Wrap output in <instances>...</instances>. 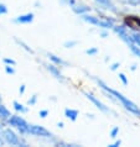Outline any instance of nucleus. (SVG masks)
<instances>
[{
    "label": "nucleus",
    "mask_w": 140,
    "mask_h": 147,
    "mask_svg": "<svg viewBox=\"0 0 140 147\" xmlns=\"http://www.w3.org/2000/svg\"><path fill=\"white\" fill-rule=\"evenodd\" d=\"M98 84H99L103 89H105L107 92L112 93L113 95L117 96L118 99L120 100L123 104H124V107H125L128 110H129V111H131V113H134V114H138V115H140V109H139V108H138V107H137V105H135L134 103H131V101H130L129 99H126V98H125L124 95H122V94H120V93H118L117 90H113V89H110L109 87H107V85H105L104 83H103L102 80H98Z\"/></svg>",
    "instance_id": "f257e3e1"
},
{
    "label": "nucleus",
    "mask_w": 140,
    "mask_h": 147,
    "mask_svg": "<svg viewBox=\"0 0 140 147\" xmlns=\"http://www.w3.org/2000/svg\"><path fill=\"white\" fill-rule=\"evenodd\" d=\"M9 124L13 125V126H16L21 132H27L29 131V125L26 124V121L21 119L20 116H11L9 119Z\"/></svg>",
    "instance_id": "f03ea898"
},
{
    "label": "nucleus",
    "mask_w": 140,
    "mask_h": 147,
    "mask_svg": "<svg viewBox=\"0 0 140 147\" xmlns=\"http://www.w3.org/2000/svg\"><path fill=\"white\" fill-rule=\"evenodd\" d=\"M83 19L86 20V21L93 24V25H98V26H102V27H105V28L113 26V24L110 22V21H99L98 19L93 18V16H87V15H86V16H83Z\"/></svg>",
    "instance_id": "7ed1b4c3"
},
{
    "label": "nucleus",
    "mask_w": 140,
    "mask_h": 147,
    "mask_svg": "<svg viewBox=\"0 0 140 147\" xmlns=\"http://www.w3.org/2000/svg\"><path fill=\"white\" fill-rule=\"evenodd\" d=\"M27 132L37 135V136H51V134L48 132L47 130H45L43 127L37 126V125H30V126H29V131Z\"/></svg>",
    "instance_id": "20e7f679"
},
{
    "label": "nucleus",
    "mask_w": 140,
    "mask_h": 147,
    "mask_svg": "<svg viewBox=\"0 0 140 147\" xmlns=\"http://www.w3.org/2000/svg\"><path fill=\"white\" fill-rule=\"evenodd\" d=\"M4 137H5V140L9 142L10 145H19L20 144L18 136H16L11 130H5V131H4Z\"/></svg>",
    "instance_id": "39448f33"
},
{
    "label": "nucleus",
    "mask_w": 140,
    "mask_h": 147,
    "mask_svg": "<svg viewBox=\"0 0 140 147\" xmlns=\"http://www.w3.org/2000/svg\"><path fill=\"white\" fill-rule=\"evenodd\" d=\"M126 25H129L131 28H138L140 27V20L137 19V18H133V16H130V18H128L125 20Z\"/></svg>",
    "instance_id": "423d86ee"
},
{
    "label": "nucleus",
    "mask_w": 140,
    "mask_h": 147,
    "mask_svg": "<svg viewBox=\"0 0 140 147\" xmlns=\"http://www.w3.org/2000/svg\"><path fill=\"white\" fill-rule=\"evenodd\" d=\"M86 96H87L88 99H89L90 101H92V103L96 104V105H97V108H99L101 110H103V111H108V109H107V108L104 107V105H103V104L101 103V101H98V100H97V99H96V98H94L93 95H90V94L86 93Z\"/></svg>",
    "instance_id": "0eeeda50"
},
{
    "label": "nucleus",
    "mask_w": 140,
    "mask_h": 147,
    "mask_svg": "<svg viewBox=\"0 0 140 147\" xmlns=\"http://www.w3.org/2000/svg\"><path fill=\"white\" fill-rule=\"evenodd\" d=\"M32 19H34V15H32V14H27V15H24V16H19L16 21L25 24V22H31Z\"/></svg>",
    "instance_id": "6e6552de"
},
{
    "label": "nucleus",
    "mask_w": 140,
    "mask_h": 147,
    "mask_svg": "<svg viewBox=\"0 0 140 147\" xmlns=\"http://www.w3.org/2000/svg\"><path fill=\"white\" fill-rule=\"evenodd\" d=\"M77 115H78V111H77V110H71V109H67V110H66V116L69 117L71 120H76Z\"/></svg>",
    "instance_id": "1a4fd4ad"
},
{
    "label": "nucleus",
    "mask_w": 140,
    "mask_h": 147,
    "mask_svg": "<svg viewBox=\"0 0 140 147\" xmlns=\"http://www.w3.org/2000/svg\"><path fill=\"white\" fill-rule=\"evenodd\" d=\"M0 116L1 117H9L10 116L9 110H7L5 107H3V105H0Z\"/></svg>",
    "instance_id": "9d476101"
},
{
    "label": "nucleus",
    "mask_w": 140,
    "mask_h": 147,
    "mask_svg": "<svg viewBox=\"0 0 140 147\" xmlns=\"http://www.w3.org/2000/svg\"><path fill=\"white\" fill-rule=\"evenodd\" d=\"M97 1L99 3V4H102V5L107 6L108 9H109V7H110V9H113V7H114V6L112 5V3H110V0H97Z\"/></svg>",
    "instance_id": "9b49d317"
},
{
    "label": "nucleus",
    "mask_w": 140,
    "mask_h": 147,
    "mask_svg": "<svg viewBox=\"0 0 140 147\" xmlns=\"http://www.w3.org/2000/svg\"><path fill=\"white\" fill-rule=\"evenodd\" d=\"M48 71H50V72H52L53 74H55V76L57 77V78H61V74H60V72L57 71V69H56L55 67H53V66H48Z\"/></svg>",
    "instance_id": "f8f14e48"
},
{
    "label": "nucleus",
    "mask_w": 140,
    "mask_h": 147,
    "mask_svg": "<svg viewBox=\"0 0 140 147\" xmlns=\"http://www.w3.org/2000/svg\"><path fill=\"white\" fill-rule=\"evenodd\" d=\"M14 107H15L16 110H20V111H25V108H24L21 104H19L18 101H14Z\"/></svg>",
    "instance_id": "ddd939ff"
},
{
    "label": "nucleus",
    "mask_w": 140,
    "mask_h": 147,
    "mask_svg": "<svg viewBox=\"0 0 140 147\" xmlns=\"http://www.w3.org/2000/svg\"><path fill=\"white\" fill-rule=\"evenodd\" d=\"M131 40H133L137 45H139V46H140V35H139V34L133 35V37H131Z\"/></svg>",
    "instance_id": "4468645a"
},
{
    "label": "nucleus",
    "mask_w": 140,
    "mask_h": 147,
    "mask_svg": "<svg viewBox=\"0 0 140 147\" xmlns=\"http://www.w3.org/2000/svg\"><path fill=\"white\" fill-rule=\"evenodd\" d=\"M73 10L76 11V13H84V11H87L88 10V7H84V6H82V7H73Z\"/></svg>",
    "instance_id": "2eb2a0df"
},
{
    "label": "nucleus",
    "mask_w": 140,
    "mask_h": 147,
    "mask_svg": "<svg viewBox=\"0 0 140 147\" xmlns=\"http://www.w3.org/2000/svg\"><path fill=\"white\" fill-rule=\"evenodd\" d=\"M50 58H51L52 61H55L56 63H60V64H63V63H65L63 61H61V59H58V58H56V57H55V56H52V55H50Z\"/></svg>",
    "instance_id": "dca6fc26"
},
{
    "label": "nucleus",
    "mask_w": 140,
    "mask_h": 147,
    "mask_svg": "<svg viewBox=\"0 0 140 147\" xmlns=\"http://www.w3.org/2000/svg\"><path fill=\"white\" fill-rule=\"evenodd\" d=\"M130 48H131V51H133V52H134V53H135V55H138V56L140 57V50H139V48H137V47H134V46H130Z\"/></svg>",
    "instance_id": "f3484780"
},
{
    "label": "nucleus",
    "mask_w": 140,
    "mask_h": 147,
    "mask_svg": "<svg viewBox=\"0 0 140 147\" xmlns=\"http://www.w3.org/2000/svg\"><path fill=\"white\" fill-rule=\"evenodd\" d=\"M5 13H6V7H5V5L0 4V15H1V14H5Z\"/></svg>",
    "instance_id": "a211bd4d"
},
{
    "label": "nucleus",
    "mask_w": 140,
    "mask_h": 147,
    "mask_svg": "<svg viewBox=\"0 0 140 147\" xmlns=\"http://www.w3.org/2000/svg\"><path fill=\"white\" fill-rule=\"evenodd\" d=\"M118 131H119V129H118V127H115V129H113V130H112V137H115V136H117V134H118Z\"/></svg>",
    "instance_id": "6ab92c4d"
},
{
    "label": "nucleus",
    "mask_w": 140,
    "mask_h": 147,
    "mask_svg": "<svg viewBox=\"0 0 140 147\" xmlns=\"http://www.w3.org/2000/svg\"><path fill=\"white\" fill-rule=\"evenodd\" d=\"M119 77H120V79L123 80V83H124V84H126V83H128V82H126V78H125V76H124V74H119Z\"/></svg>",
    "instance_id": "aec40b11"
},
{
    "label": "nucleus",
    "mask_w": 140,
    "mask_h": 147,
    "mask_svg": "<svg viewBox=\"0 0 140 147\" xmlns=\"http://www.w3.org/2000/svg\"><path fill=\"white\" fill-rule=\"evenodd\" d=\"M40 115H41V117H45L47 115V111L46 110H42V111H40Z\"/></svg>",
    "instance_id": "412c9836"
},
{
    "label": "nucleus",
    "mask_w": 140,
    "mask_h": 147,
    "mask_svg": "<svg viewBox=\"0 0 140 147\" xmlns=\"http://www.w3.org/2000/svg\"><path fill=\"white\" fill-rule=\"evenodd\" d=\"M6 72H7V73H10V74H13V73H14V69H13V68H10V67H6Z\"/></svg>",
    "instance_id": "4be33fe9"
},
{
    "label": "nucleus",
    "mask_w": 140,
    "mask_h": 147,
    "mask_svg": "<svg viewBox=\"0 0 140 147\" xmlns=\"http://www.w3.org/2000/svg\"><path fill=\"white\" fill-rule=\"evenodd\" d=\"M5 62L6 63H10V64H15V62L13 59H9V58H5Z\"/></svg>",
    "instance_id": "5701e85b"
},
{
    "label": "nucleus",
    "mask_w": 140,
    "mask_h": 147,
    "mask_svg": "<svg viewBox=\"0 0 140 147\" xmlns=\"http://www.w3.org/2000/svg\"><path fill=\"white\" fill-rule=\"evenodd\" d=\"M35 101H36V96H34V98H32L31 100H29V104H34Z\"/></svg>",
    "instance_id": "b1692460"
},
{
    "label": "nucleus",
    "mask_w": 140,
    "mask_h": 147,
    "mask_svg": "<svg viewBox=\"0 0 140 147\" xmlns=\"http://www.w3.org/2000/svg\"><path fill=\"white\" fill-rule=\"evenodd\" d=\"M87 53H88V55H93V53H96V50H88Z\"/></svg>",
    "instance_id": "393cba45"
},
{
    "label": "nucleus",
    "mask_w": 140,
    "mask_h": 147,
    "mask_svg": "<svg viewBox=\"0 0 140 147\" xmlns=\"http://www.w3.org/2000/svg\"><path fill=\"white\" fill-rule=\"evenodd\" d=\"M119 145H120V141H117L114 145H112V147H117V146H119Z\"/></svg>",
    "instance_id": "a878e982"
},
{
    "label": "nucleus",
    "mask_w": 140,
    "mask_h": 147,
    "mask_svg": "<svg viewBox=\"0 0 140 147\" xmlns=\"http://www.w3.org/2000/svg\"><path fill=\"white\" fill-rule=\"evenodd\" d=\"M119 66V64L118 63H115V64H113V67H112V69H117V67Z\"/></svg>",
    "instance_id": "bb28decb"
},
{
    "label": "nucleus",
    "mask_w": 140,
    "mask_h": 147,
    "mask_svg": "<svg viewBox=\"0 0 140 147\" xmlns=\"http://www.w3.org/2000/svg\"><path fill=\"white\" fill-rule=\"evenodd\" d=\"M72 45H75V42H71V43H66V46H72Z\"/></svg>",
    "instance_id": "cd10ccee"
},
{
    "label": "nucleus",
    "mask_w": 140,
    "mask_h": 147,
    "mask_svg": "<svg viewBox=\"0 0 140 147\" xmlns=\"http://www.w3.org/2000/svg\"><path fill=\"white\" fill-rule=\"evenodd\" d=\"M1 144H3V141H1V140H0V146H1Z\"/></svg>",
    "instance_id": "c85d7f7f"
}]
</instances>
